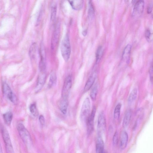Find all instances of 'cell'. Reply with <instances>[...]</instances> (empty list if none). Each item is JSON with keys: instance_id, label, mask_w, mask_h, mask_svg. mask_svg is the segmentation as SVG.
I'll use <instances>...</instances> for the list:
<instances>
[{"instance_id": "2", "label": "cell", "mask_w": 153, "mask_h": 153, "mask_svg": "<svg viewBox=\"0 0 153 153\" xmlns=\"http://www.w3.org/2000/svg\"><path fill=\"white\" fill-rule=\"evenodd\" d=\"M17 129L24 143L27 146L30 145L31 139L30 135L24 125L21 123L19 124L17 126Z\"/></svg>"}, {"instance_id": "1", "label": "cell", "mask_w": 153, "mask_h": 153, "mask_svg": "<svg viewBox=\"0 0 153 153\" xmlns=\"http://www.w3.org/2000/svg\"><path fill=\"white\" fill-rule=\"evenodd\" d=\"M60 50L62 55L65 61H67L71 54V45L69 37L66 35L63 39L61 44Z\"/></svg>"}, {"instance_id": "13", "label": "cell", "mask_w": 153, "mask_h": 153, "mask_svg": "<svg viewBox=\"0 0 153 153\" xmlns=\"http://www.w3.org/2000/svg\"><path fill=\"white\" fill-rule=\"evenodd\" d=\"M58 104L62 113L64 114H66L68 107L67 98L62 97L58 101Z\"/></svg>"}, {"instance_id": "26", "label": "cell", "mask_w": 153, "mask_h": 153, "mask_svg": "<svg viewBox=\"0 0 153 153\" xmlns=\"http://www.w3.org/2000/svg\"><path fill=\"white\" fill-rule=\"evenodd\" d=\"M57 6L55 4H53L51 7V20L53 21L54 20L56 13Z\"/></svg>"}, {"instance_id": "32", "label": "cell", "mask_w": 153, "mask_h": 153, "mask_svg": "<svg viewBox=\"0 0 153 153\" xmlns=\"http://www.w3.org/2000/svg\"><path fill=\"white\" fill-rule=\"evenodd\" d=\"M153 7V3L151 2L148 5L147 9V12L148 13H150L152 10Z\"/></svg>"}, {"instance_id": "7", "label": "cell", "mask_w": 153, "mask_h": 153, "mask_svg": "<svg viewBox=\"0 0 153 153\" xmlns=\"http://www.w3.org/2000/svg\"><path fill=\"white\" fill-rule=\"evenodd\" d=\"M2 91L4 95L8 100L13 103L16 101V98L9 85L6 82L3 83Z\"/></svg>"}, {"instance_id": "22", "label": "cell", "mask_w": 153, "mask_h": 153, "mask_svg": "<svg viewBox=\"0 0 153 153\" xmlns=\"http://www.w3.org/2000/svg\"><path fill=\"white\" fill-rule=\"evenodd\" d=\"M121 104H118L116 106L114 111V121H117L120 117Z\"/></svg>"}, {"instance_id": "20", "label": "cell", "mask_w": 153, "mask_h": 153, "mask_svg": "<svg viewBox=\"0 0 153 153\" xmlns=\"http://www.w3.org/2000/svg\"><path fill=\"white\" fill-rule=\"evenodd\" d=\"M3 120L5 124L7 126H10L11 123L13 115L12 112H7L3 115Z\"/></svg>"}, {"instance_id": "10", "label": "cell", "mask_w": 153, "mask_h": 153, "mask_svg": "<svg viewBox=\"0 0 153 153\" xmlns=\"http://www.w3.org/2000/svg\"><path fill=\"white\" fill-rule=\"evenodd\" d=\"M46 78V74L45 72H40L35 89L36 93L39 92L43 87L45 83Z\"/></svg>"}, {"instance_id": "19", "label": "cell", "mask_w": 153, "mask_h": 153, "mask_svg": "<svg viewBox=\"0 0 153 153\" xmlns=\"http://www.w3.org/2000/svg\"><path fill=\"white\" fill-rule=\"evenodd\" d=\"M137 94V89L136 88H133L131 92L128 99V103L129 105H131L135 100Z\"/></svg>"}, {"instance_id": "18", "label": "cell", "mask_w": 153, "mask_h": 153, "mask_svg": "<svg viewBox=\"0 0 153 153\" xmlns=\"http://www.w3.org/2000/svg\"><path fill=\"white\" fill-rule=\"evenodd\" d=\"M68 1L72 8L75 10L81 9L84 3L83 1L82 0H69Z\"/></svg>"}, {"instance_id": "29", "label": "cell", "mask_w": 153, "mask_h": 153, "mask_svg": "<svg viewBox=\"0 0 153 153\" xmlns=\"http://www.w3.org/2000/svg\"><path fill=\"white\" fill-rule=\"evenodd\" d=\"M88 15L90 17H92L94 15V10L92 3L89 1L88 11Z\"/></svg>"}, {"instance_id": "25", "label": "cell", "mask_w": 153, "mask_h": 153, "mask_svg": "<svg viewBox=\"0 0 153 153\" xmlns=\"http://www.w3.org/2000/svg\"><path fill=\"white\" fill-rule=\"evenodd\" d=\"M36 43H33L30 48L29 51V54L30 57L33 58L35 56L36 52Z\"/></svg>"}, {"instance_id": "6", "label": "cell", "mask_w": 153, "mask_h": 153, "mask_svg": "<svg viewBox=\"0 0 153 153\" xmlns=\"http://www.w3.org/2000/svg\"><path fill=\"white\" fill-rule=\"evenodd\" d=\"M106 121L104 112L101 111L99 114L98 120L97 130L99 135L104 133L106 128Z\"/></svg>"}, {"instance_id": "30", "label": "cell", "mask_w": 153, "mask_h": 153, "mask_svg": "<svg viewBox=\"0 0 153 153\" xmlns=\"http://www.w3.org/2000/svg\"><path fill=\"white\" fill-rule=\"evenodd\" d=\"M118 141V133L117 132H115L113 137V145H117Z\"/></svg>"}, {"instance_id": "33", "label": "cell", "mask_w": 153, "mask_h": 153, "mask_svg": "<svg viewBox=\"0 0 153 153\" xmlns=\"http://www.w3.org/2000/svg\"><path fill=\"white\" fill-rule=\"evenodd\" d=\"M39 119L40 124L42 126L44 125L45 123V119L44 116L42 115H40L39 117Z\"/></svg>"}, {"instance_id": "35", "label": "cell", "mask_w": 153, "mask_h": 153, "mask_svg": "<svg viewBox=\"0 0 153 153\" xmlns=\"http://www.w3.org/2000/svg\"><path fill=\"white\" fill-rule=\"evenodd\" d=\"M0 153H3L2 152V150L1 149V148H0Z\"/></svg>"}, {"instance_id": "36", "label": "cell", "mask_w": 153, "mask_h": 153, "mask_svg": "<svg viewBox=\"0 0 153 153\" xmlns=\"http://www.w3.org/2000/svg\"></svg>"}, {"instance_id": "9", "label": "cell", "mask_w": 153, "mask_h": 153, "mask_svg": "<svg viewBox=\"0 0 153 153\" xmlns=\"http://www.w3.org/2000/svg\"><path fill=\"white\" fill-rule=\"evenodd\" d=\"M96 112V107L94 106L86 122L87 132L88 134H91L93 130L94 120Z\"/></svg>"}, {"instance_id": "14", "label": "cell", "mask_w": 153, "mask_h": 153, "mask_svg": "<svg viewBox=\"0 0 153 153\" xmlns=\"http://www.w3.org/2000/svg\"><path fill=\"white\" fill-rule=\"evenodd\" d=\"M128 140V136L127 132L125 131L122 133L120 139V147L121 149H125L127 145Z\"/></svg>"}, {"instance_id": "24", "label": "cell", "mask_w": 153, "mask_h": 153, "mask_svg": "<svg viewBox=\"0 0 153 153\" xmlns=\"http://www.w3.org/2000/svg\"><path fill=\"white\" fill-rule=\"evenodd\" d=\"M103 53V50L101 46H99L96 53V63H98L100 60Z\"/></svg>"}, {"instance_id": "34", "label": "cell", "mask_w": 153, "mask_h": 153, "mask_svg": "<svg viewBox=\"0 0 153 153\" xmlns=\"http://www.w3.org/2000/svg\"><path fill=\"white\" fill-rule=\"evenodd\" d=\"M87 33V31L86 30H85L82 31V34L84 36H85Z\"/></svg>"}, {"instance_id": "23", "label": "cell", "mask_w": 153, "mask_h": 153, "mask_svg": "<svg viewBox=\"0 0 153 153\" xmlns=\"http://www.w3.org/2000/svg\"><path fill=\"white\" fill-rule=\"evenodd\" d=\"M97 92V85H95L92 88L90 92V97L93 101L96 100Z\"/></svg>"}, {"instance_id": "27", "label": "cell", "mask_w": 153, "mask_h": 153, "mask_svg": "<svg viewBox=\"0 0 153 153\" xmlns=\"http://www.w3.org/2000/svg\"><path fill=\"white\" fill-rule=\"evenodd\" d=\"M145 35L146 39L148 42H151L153 39V33L149 29H146L145 31Z\"/></svg>"}, {"instance_id": "28", "label": "cell", "mask_w": 153, "mask_h": 153, "mask_svg": "<svg viewBox=\"0 0 153 153\" xmlns=\"http://www.w3.org/2000/svg\"><path fill=\"white\" fill-rule=\"evenodd\" d=\"M29 110L33 116L35 117L37 116V111L36 105L35 104H32L30 105Z\"/></svg>"}, {"instance_id": "8", "label": "cell", "mask_w": 153, "mask_h": 153, "mask_svg": "<svg viewBox=\"0 0 153 153\" xmlns=\"http://www.w3.org/2000/svg\"><path fill=\"white\" fill-rule=\"evenodd\" d=\"M72 85V77L68 75L66 78L62 91V97L67 98Z\"/></svg>"}, {"instance_id": "31", "label": "cell", "mask_w": 153, "mask_h": 153, "mask_svg": "<svg viewBox=\"0 0 153 153\" xmlns=\"http://www.w3.org/2000/svg\"><path fill=\"white\" fill-rule=\"evenodd\" d=\"M149 73L150 80L153 81V63L149 69Z\"/></svg>"}, {"instance_id": "16", "label": "cell", "mask_w": 153, "mask_h": 153, "mask_svg": "<svg viewBox=\"0 0 153 153\" xmlns=\"http://www.w3.org/2000/svg\"><path fill=\"white\" fill-rule=\"evenodd\" d=\"M131 114V111L130 109H128L125 112L123 122V126L124 128H126L128 125Z\"/></svg>"}, {"instance_id": "4", "label": "cell", "mask_w": 153, "mask_h": 153, "mask_svg": "<svg viewBox=\"0 0 153 153\" xmlns=\"http://www.w3.org/2000/svg\"><path fill=\"white\" fill-rule=\"evenodd\" d=\"M91 107V102L88 97H86L84 100L82 107L80 117L83 120L86 122L90 114L89 112Z\"/></svg>"}, {"instance_id": "15", "label": "cell", "mask_w": 153, "mask_h": 153, "mask_svg": "<svg viewBox=\"0 0 153 153\" xmlns=\"http://www.w3.org/2000/svg\"><path fill=\"white\" fill-rule=\"evenodd\" d=\"M96 153H104V143L101 135L97 137L96 144Z\"/></svg>"}, {"instance_id": "3", "label": "cell", "mask_w": 153, "mask_h": 153, "mask_svg": "<svg viewBox=\"0 0 153 153\" xmlns=\"http://www.w3.org/2000/svg\"><path fill=\"white\" fill-rule=\"evenodd\" d=\"M1 130L7 153H14L10 135L6 129L1 125Z\"/></svg>"}, {"instance_id": "11", "label": "cell", "mask_w": 153, "mask_h": 153, "mask_svg": "<svg viewBox=\"0 0 153 153\" xmlns=\"http://www.w3.org/2000/svg\"><path fill=\"white\" fill-rule=\"evenodd\" d=\"M97 74L96 72H93L88 79L83 89V92H86L92 87L96 80Z\"/></svg>"}, {"instance_id": "21", "label": "cell", "mask_w": 153, "mask_h": 153, "mask_svg": "<svg viewBox=\"0 0 153 153\" xmlns=\"http://www.w3.org/2000/svg\"><path fill=\"white\" fill-rule=\"evenodd\" d=\"M57 80L56 75L54 72H52L50 76L49 81L48 84V87L51 88L56 84Z\"/></svg>"}, {"instance_id": "5", "label": "cell", "mask_w": 153, "mask_h": 153, "mask_svg": "<svg viewBox=\"0 0 153 153\" xmlns=\"http://www.w3.org/2000/svg\"><path fill=\"white\" fill-rule=\"evenodd\" d=\"M134 7L132 13V16L134 17H138L142 14L144 8V1L140 0L134 1Z\"/></svg>"}, {"instance_id": "12", "label": "cell", "mask_w": 153, "mask_h": 153, "mask_svg": "<svg viewBox=\"0 0 153 153\" xmlns=\"http://www.w3.org/2000/svg\"><path fill=\"white\" fill-rule=\"evenodd\" d=\"M60 32V26L57 25L53 33L51 40V48L52 50L55 47L59 37Z\"/></svg>"}, {"instance_id": "17", "label": "cell", "mask_w": 153, "mask_h": 153, "mask_svg": "<svg viewBox=\"0 0 153 153\" xmlns=\"http://www.w3.org/2000/svg\"><path fill=\"white\" fill-rule=\"evenodd\" d=\"M131 50V46L128 44L125 48L122 54V58L127 63L130 60V55Z\"/></svg>"}]
</instances>
